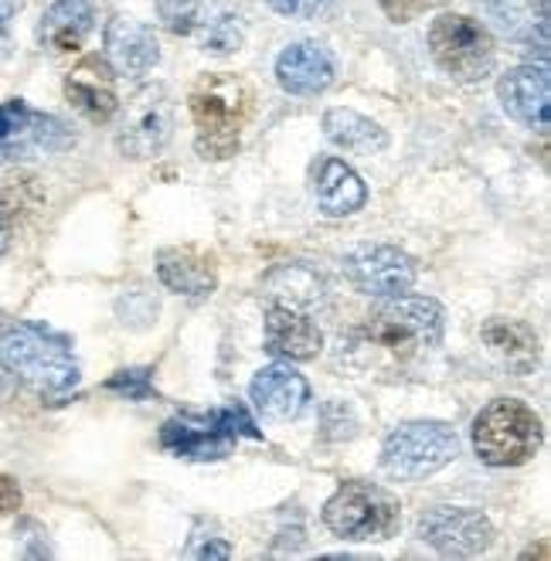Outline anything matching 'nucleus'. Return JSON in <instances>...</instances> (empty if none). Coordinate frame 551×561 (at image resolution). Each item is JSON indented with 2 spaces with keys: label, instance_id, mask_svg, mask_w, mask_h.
I'll return each mask as SVG.
<instances>
[{
  "label": "nucleus",
  "instance_id": "26",
  "mask_svg": "<svg viewBox=\"0 0 551 561\" xmlns=\"http://www.w3.org/2000/svg\"><path fill=\"white\" fill-rule=\"evenodd\" d=\"M202 48L211 55H232L242 48V24L232 11H218L202 27Z\"/></svg>",
  "mask_w": 551,
  "mask_h": 561
},
{
  "label": "nucleus",
  "instance_id": "22",
  "mask_svg": "<svg viewBox=\"0 0 551 561\" xmlns=\"http://www.w3.org/2000/svg\"><path fill=\"white\" fill-rule=\"evenodd\" d=\"M157 276L171 293L181 296H208L218 286L215 276V259L194 249H164L157 255Z\"/></svg>",
  "mask_w": 551,
  "mask_h": 561
},
{
  "label": "nucleus",
  "instance_id": "9",
  "mask_svg": "<svg viewBox=\"0 0 551 561\" xmlns=\"http://www.w3.org/2000/svg\"><path fill=\"white\" fill-rule=\"evenodd\" d=\"M72 147V134L61 119L35 113L24 99L0 103V163L35 160Z\"/></svg>",
  "mask_w": 551,
  "mask_h": 561
},
{
  "label": "nucleus",
  "instance_id": "2",
  "mask_svg": "<svg viewBox=\"0 0 551 561\" xmlns=\"http://www.w3.org/2000/svg\"><path fill=\"white\" fill-rule=\"evenodd\" d=\"M0 368L45 399H61L79 385V365L69 341L42 323L0 327Z\"/></svg>",
  "mask_w": 551,
  "mask_h": 561
},
{
  "label": "nucleus",
  "instance_id": "12",
  "mask_svg": "<svg viewBox=\"0 0 551 561\" xmlns=\"http://www.w3.org/2000/svg\"><path fill=\"white\" fill-rule=\"evenodd\" d=\"M344 276L358 293L388 300V296L409 293L415 286L418 270H415V259L395 245H365L344 255Z\"/></svg>",
  "mask_w": 551,
  "mask_h": 561
},
{
  "label": "nucleus",
  "instance_id": "15",
  "mask_svg": "<svg viewBox=\"0 0 551 561\" xmlns=\"http://www.w3.org/2000/svg\"><path fill=\"white\" fill-rule=\"evenodd\" d=\"M65 95L89 123H110L119 110L116 99V72L106 58H82L65 79Z\"/></svg>",
  "mask_w": 551,
  "mask_h": 561
},
{
  "label": "nucleus",
  "instance_id": "17",
  "mask_svg": "<svg viewBox=\"0 0 551 561\" xmlns=\"http://www.w3.org/2000/svg\"><path fill=\"white\" fill-rule=\"evenodd\" d=\"M323 347V334L313 323L310 310L269 304L266 313V351L286 360H313Z\"/></svg>",
  "mask_w": 551,
  "mask_h": 561
},
{
  "label": "nucleus",
  "instance_id": "30",
  "mask_svg": "<svg viewBox=\"0 0 551 561\" xmlns=\"http://www.w3.org/2000/svg\"><path fill=\"white\" fill-rule=\"evenodd\" d=\"M269 8L276 14H283V18H300V21H307V18H317V14L328 11L331 0H269Z\"/></svg>",
  "mask_w": 551,
  "mask_h": 561
},
{
  "label": "nucleus",
  "instance_id": "6",
  "mask_svg": "<svg viewBox=\"0 0 551 561\" xmlns=\"http://www.w3.org/2000/svg\"><path fill=\"white\" fill-rule=\"evenodd\" d=\"M323 524L344 541H388L399 535L402 504L378 483L351 480L323 504Z\"/></svg>",
  "mask_w": 551,
  "mask_h": 561
},
{
  "label": "nucleus",
  "instance_id": "3",
  "mask_svg": "<svg viewBox=\"0 0 551 561\" xmlns=\"http://www.w3.org/2000/svg\"><path fill=\"white\" fill-rule=\"evenodd\" d=\"M252 113V92L236 76H208L191 92L194 150L205 160H229L239 150L242 126Z\"/></svg>",
  "mask_w": 551,
  "mask_h": 561
},
{
  "label": "nucleus",
  "instance_id": "24",
  "mask_svg": "<svg viewBox=\"0 0 551 561\" xmlns=\"http://www.w3.org/2000/svg\"><path fill=\"white\" fill-rule=\"evenodd\" d=\"M323 134H328L334 147L347 153H381L388 147L384 129L354 110H328V116H323Z\"/></svg>",
  "mask_w": 551,
  "mask_h": 561
},
{
  "label": "nucleus",
  "instance_id": "14",
  "mask_svg": "<svg viewBox=\"0 0 551 561\" xmlns=\"http://www.w3.org/2000/svg\"><path fill=\"white\" fill-rule=\"evenodd\" d=\"M106 61L116 76L126 79L147 76L160 61V42L153 35V27L137 18L116 14L106 24Z\"/></svg>",
  "mask_w": 551,
  "mask_h": 561
},
{
  "label": "nucleus",
  "instance_id": "16",
  "mask_svg": "<svg viewBox=\"0 0 551 561\" xmlns=\"http://www.w3.org/2000/svg\"><path fill=\"white\" fill-rule=\"evenodd\" d=\"M249 399H252L255 412H263L266 419L289 422L307 409L310 385L300 371H294L289 365H269L252 378Z\"/></svg>",
  "mask_w": 551,
  "mask_h": 561
},
{
  "label": "nucleus",
  "instance_id": "31",
  "mask_svg": "<svg viewBox=\"0 0 551 561\" xmlns=\"http://www.w3.org/2000/svg\"><path fill=\"white\" fill-rule=\"evenodd\" d=\"M21 11V0H0V58L11 48V21Z\"/></svg>",
  "mask_w": 551,
  "mask_h": 561
},
{
  "label": "nucleus",
  "instance_id": "4",
  "mask_svg": "<svg viewBox=\"0 0 551 561\" xmlns=\"http://www.w3.org/2000/svg\"><path fill=\"white\" fill-rule=\"evenodd\" d=\"M544 428L531 405L494 399L473 419V449L487 467H521L541 449Z\"/></svg>",
  "mask_w": 551,
  "mask_h": 561
},
{
  "label": "nucleus",
  "instance_id": "20",
  "mask_svg": "<svg viewBox=\"0 0 551 561\" xmlns=\"http://www.w3.org/2000/svg\"><path fill=\"white\" fill-rule=\"evenodd\" d=\"M480 8L504 38L548 55V0H480Z\"/></svg>",
  "mask_w": 551,
  "mask_h": 561
},
{
  "label": "nucleus",
  "instance_id": "7",
  "mask_svg": "<svg viewBox=\"0 0 551 561\" xmlns=\"http://www.w3.org/2000/svg\"><path fill=\"white\" fill-rule=\"evenodd\" d=\"M460 456V436L446 422H405L381 449V470L395 480H426Z\"/></svg>",
  "mask_w": 551,
  "mask_h": 561
},
{
  "label": "nucleus",
  "instance_id": "1",
  "mask_svg": "<svg viewBox=\"0 0 551 561\" xmlns=\"http://www.w3.org/2000/svg\"><path fill=\"white\" fill-rule=\"evenodd\" d=\"M443 307L429 296H388L351 334V357L358 365H412L443 341Z\"/></svg>",
  "mask_w": 551,
  "mask_h": 561
},
{
  "label": "nucleus",
  "instance_id": "27",
  "mask_svg": "<svg viewBox=\"0 0 551 561\" xmlns=\"http://www.w3.org/2000/svg\"><path fill=\"white\" fill-rule=\"evenodd\" d=\"M153 4H157V18L164 21L171 35H191V31L198 27V18H202L198 0H153Z\"/></svg>",
  "mask_w": 551,
  "mask_h": 561
},
{
  "label": "nucleus",
  "instance_id": "18",
  "mask_svg": "<svg viewBox=\"0 0 551 561\" xmlns=\"http://www.w3.org/2000/svg\"><path fill=\"white\" fill-rule=\"evenodd\" d=\"M276 82L289 95H320L334 82V58L317 42H297L276 58Z\"/></svg>",
  "mask_w": 551,
  "mask_h": 561
},
{
  "label": "nucleus",
  "instance_id": "8",
  "mask_svg": "<svg viewBox=\"0 0 551 561\" xmlns=\"http://www.w3.org/2000/svg\"><path fill=\"white\" fill-rule=\"evenodd\" d=\"M429 55L457 82H480L494 72V38L467 14H439L429 24Z\"/></svg>",
  "mask_w": 551,
  "mask_h": 561
},
{
  "label": "nucleus",
  "instance_id": "33",
  "mask_svg": "<svg viewBox=\"0 0 551 561\" xmlns=\"http://www.w3.org/2000/svg\"><path fill=\"white\" fill-rule=\"evenodd\" d=\"M191 558H232V548L225 541H208L205 548H187Z\"/></svg>",
  "mask_w": 551,
  "mask_h": 561
},
{
  "label": "nucleus",
  "instance_id": "35",
  "mask_svg": "<svg viewBox=\"0 0 551 561\" xmlns=\"http://www.w3.org/2000/svg\"><path fill=\"white\" fill-rule=\"evenodd\" d=\"M0 327H4V313H0ZM0 391H4V368H0Z\"/></svg>",
  "mask_w": 551,
  "mask_h": 561
},
{
  "label": "nucleus",
  "instance_id": "19",
  "mask_svg": "<svg viewBox=\"0 0 551 561\" xmlns=\"http://www.w3.org/2000/svg\"><path fill=\"white\" fill-rule=\"evenodd\" d=\"M310 181H313L317 208L328 218H347L354 211H361L368 202L365 181L337 157H320L310 171Z\"/></svg>",
  "mask_w": 551,
  "mask_h": 561
},
{
  "label": "nucleus",
  "instance_id": "29",
  "mask_svg": "<svg viewBox=\"0 0 551 561\" xmlns=\"http://www.w3.org/2000/svg\"><path fill=\"white\" fill-rule=\"evenodd\" d=\"M378 4H381V11L392 18L395 24H409L415 18H423L426 11L439 8L443 0H378Z\"/></svg>",
  "mask_w": 551,
  "mask_h": 561
},
{
  "label": "nucleus",
  "instance_id": "28",
  "mask_svg": "<svg viewBox=\"0 0 551 561\" xmlns=\"http://www.w3.org/2000/svg\"><path fill=\"white\" fill-rule=\"evenodd\" d=\"M150 368H126V371H116L110 381H106V391H116L129 402H144L153 394V381H150Z\"/></svg>",
  "mask_w": 551,
  "mask_h": 561
},
{
  "label": "nucleus",
  "instance_id": "34",
  "mask_svg": "<svg viewBox=\"0 0 551 561\" xmlns=\"http://www.w3.org/2000/svg\"><path fill=\"white\" fill-rule=\"evenodd\" d=\"M8 242H11V221H8V211L0 205V255L8 252Z\"/></svg>",
  "mask_w": 551,
  "mask_h": 561
},
{
  "label": "nucleus",
  "instance_id": "5",
  "mask_svg": "<svg viewBox=\"0 0 551 561\" xmlns=\"http://www.w3.org/2000/svg\"><path fill=\"white\" fill-rule=\"evenodd\" d=\"M239 436L263 439L245 405L236 402L208 415H177L164 422V428H160V449H168L177 459H191V463H208V459L229 456Z\"/></svg>",
  "mask_w": 551,
  "mask_h": 561
},
{
  "label": "nucleus",
  "instance_id": "10",
  "mask_svg": "<svg viewBox=\"0 0 551 561\" xmlns=\"http://www.w3.org/2000/svg\"><path fill=\"white\" fill-rule=\"evenodd\" d=\"M171 134H174L171 95L164 85H147L123 106V119L116 129V147L129 160H147V157H157L168 147Z\"/></svg>",
  "mask_w": 551,
  "mask_h": 561
},
{
  "label": "nucleus",
  "instance_id": "32",
  "mask_svg": "<svg viewBox=\"0 0 551 561\" xmlns=\"http://www.w3.org/2000/svg\"><path fill=\"white\" fill-rule=\"evenodd\" d=\"M21 511V486L11 477H0V514Z\"/></svg>",
  "mask_w": 551,
  "mask_h": 561
},
{
  "label": "nucleus",
  "instance_id": "21",
  "mask_svg": "<svg viewBox=\"0 0 551 561\" xmlns=\"http://www.w3.org/2000/svg\"><path fill=\"white\" fill-rule=\"evenodd\" d=\"M95 24V8L92 0H58L42 14L38 24V42L55 51V55H69L85 45Z\"/></svg>",
  "mask_w": 551,
  "mask_h": 561
},
{
  "label": "nucleus",
  "instance_id": "13",
  "mask_svg": "<svg viewBox=\"0 0 551 561\" xmlns=\"http://www.w3.org/2000/svg\"><path fill=\"white\" fill-rule=\"evenodd\" d=\"M501 106L510 119L525 123L528 129L544 134L548 129V99H551V76L548 65H517L501 82H497Z\"/></svg>",
  "mask_w": 551,
  "mask_h": 561
},
{
  "label": "nucleus",
  "instance_id": "11",
  "mask_svg": "<svg viewBox=\"0 0 551 561\" xmlns=\"http://www.w3.org/2000/svg\"><path fill=\"white\" fill-rule=\"evenodd\" d=\"M418 538L443 558H477L494 545V524L470 507H433L418 517Z\"/></svg>",
  "mask_w": 551,
  "mask_h": 561
},
{
  "label": "nucleus",
  "instance_id": "25",
  "mask_svg": "<svg viewBox=\"0 0 551 561\" xmlns=\"http://www.w3.org/2000/svg\"><path fill=\"white\" fill-rule=\"evenodd\" d=\"M323 296V283L303 270V266H283L266 279V300L269 304H289L300 310H313Z\"/></svg>",
  "mask_w": 551,
  "mask_h": 561
},
{
  "label": "nucleus",
  "instance_id": "23",
  "mask_svg": "<svg viewBox=\"0 0 551 561\" xmlns=\"http://www.w3.org/2000/svg\"><path fill=\"white\" fill-rule=\"evenodd\" d=\"M483 344L491 347L494 357H501L504 365L514 375H531L538 365V334L521 323V320H507V317H494L480 327Z\"/></svg>",
  "mask_w": 551,
  "mask_h": 561
}]
</instances>
